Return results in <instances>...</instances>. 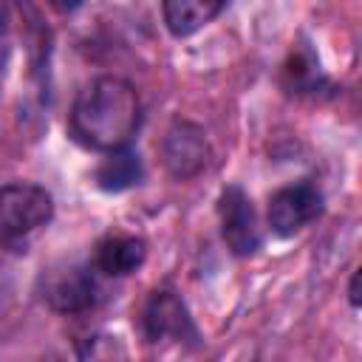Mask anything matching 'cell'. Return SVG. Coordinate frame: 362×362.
Wrapping results in <instances>:
<instances>
[{
  "instance_id": "obj_1",
  "label": "cell",
  "mask_w": 362,
  "mask_h": 362,
  "mask_svg": "<svg viewBox=\"0 0 362 362\" xmlns=\"http://www.w3.org/2000/svg\"><path fill=\"white\" fill-rule=\"evenodd\" d=\"M141 122V102L136 88L122 76L93 79L74 102L71 130L90 150L124 147Z\"/></svg>"
},
{
  "instance_id": "obj_2",
  "label": "cell",
  "mask_w": 362,
  "mask_h": 362,
  "mask_svg": "<svg viewBox=\"0 0 362 362\" xmlns=\"http://www.w3.org/2000/svg\"><path fill=\"white\" fill-rule=\"evenodd\" d=\"M54 215V198L37 184H8L0 189V246L8 252H25L31 238L48 226Z\"/></svg>"
},
{
  "instance_id": "obj_3",
  "label": "cell",
  "mask_w": 362,
  "mask_h": 362,
  "mask_svg": "<svg viewBox=\"0 0 362 362\" xmlns=\"http://www.w3.org/2000/svg\"><path fill=\"white\" fill-rule=\"evenodd\" d=\"M322 209H325L322 192L314 184H308V181L291 184V187H283L272 195V201H269V226H272L274 235L291 238L303 226L317 221L322 215Z\"/></svg>"
},
{
  "instance_id": "obj_4",
  "label": "cell",
  "mask_w": 362,
  "mask_h": 362,
  "mask_svg": "<svg viewBox=\"0 0 362 362\" xmlns=\"http://www.w3.org/2000/svg\"><path fill=\"white\" fill-rule=\"evenodd\" d=\"M218 215H221V235H223L226 246L232 249V255L249 257L260 249V229H257L252 201L238 184H229L221 192Z\"/></svg>"
},
{
  "instance_id": "obj_5",
  "label": "cell",
  "mask_w": 362,
  "mask_h": 362,
  "mask_svg": "<svg viewBox=\"0 0 362 362\" xmlns=\"http://www.w3.org/2000/svg\"><path fill=\"white\" fill-rule=\"evenodd\" d=\"M161 156H164V167L173 178H192L198 175L206 161H209V141L206 133L187 119L173 122V127L167 130L164 141H161Z\"/></svg>"
},
{
  "instance_id": "obj_6",
  "label": "cell",
  "mask_w": 362,
  "mask_h": 362,
  "mask_svg": "<svg viewBox=\"0 0 362 362\" xmlns=\"http://www.w3.org/2000/svg\"><path fill=\"white\" fill-rule=\"evenodd\" d=\"M141 331L147 342L158 339H198L195 322L184 300L173 291H153L141 311Z\"/></svg>"
},
{
  "instance_id": "obj_7",
  "label": "cell",
  "mask_w": 362,
  "mask_h": 362,
  "mask_svg": "<svg viewBox=\"0 0 362 362\" xmlns=\"http://www.w3.org/2000/svg\"><path fill=\"white\" fill-rule=\"evenodd\" d=\"M45 300L59 314H79L99 300V283L85 266H68L51 277L45 286Z\"/></svg>"
},
{
  "instance_id": "obj_8",
  "label": "cell",
  "mask_w": 362,
  "mask_h": 362,
  "mask_svg": "<svg viewBox=\"0 0 362 362\" xmlns=\"http://www.w3.org/2000/svg\"><path fill=\"white\" fill-rule=\"evenodd\" d=\"M226 0H164V23L173 37H189L212 23Z\"/></svg>"
},
{
  "instance_id": "obj_9",
  "label": "cell",
  "mask_w": 362,
  "mask_h": 362,
  "mask_svg": "<svg viewBox=\"0 0 362 362\" xmlns=\"http://www.w3.org/2000/svg\"><path fill=\"white\" fill-rule=\"evenodd\" d=\"M141 178H144L141 158H139V153L130 150L127 144L110 150L107 158H105V161L99 164V170H96V184H99V189H105V192H124V189L136 187Z\"/></svg>"
},
{
  "instance_id": "obj_10",
  "label": "cell",
  "mask_w": 362,
  "mask_h": 362,
  "mask_svg": "<svg viewBox=\"0 0 362 362\" xmlns=\"http://www.w3.org/2000/svg\"><path fill=\"white\" fill-rule=\"evenodd\" d=\"M144 240L141 238H130V235H116V238H105L96 246V269L105 274H130L144 263Z\"/></svg>"
},
{
  "instance_id": "obj_11",
  "label": "cell",
  "mask_w": 362,
  "mask_h": 362,
  "mask_svg": "<svg viewBox=\"0 0 362 362\" xmlns=\"http://www.w3.org/2000/svg\"><path fill=\"white\" fill-rule=\"evenodd\" d=\"M359 280H362V274L354 272L351 274V283H348V300H351L354 308H359V303H362V297H359Z\"/></svg>"
},
{
  "instance_id": "obj_12",
  "label": "cell",
  "mask_w": 362,
  "mask_h": 362,
  "mask_svg": "<svg viewBox=\"0 0 362 362\" xmlns=\"http://www.w3.org/2000/svg\"><path fill=\"white\" fill-rule=\"evenodd\" d=\"M51 8H57V11H62V14H68V11H76L85 0H45Z\"/></svg>"
},
{
  "instance_id": "obj_13",
  "label": "cell",
  "mask_w": 362,
  "mask_h": 362,
  "mask_svg": "<svg viewBox=\"0 0 362 362\" xmlns=\"http://www.w3.org/2000/svg\"><path fill=\"white\" fill-rule=\"evenodd\" d=\"M6 65H8V48H0V88H3V76H6Z\"/></svg>"
},
{
  "instance_id": "obj_14",
  "label": "cell",
  "mask_w": 362,
  "mask_h": 362,
  "mask_svg": "<svg viewBox=\"0 0 362 362\" xmlns=\"http://www.w3.org/2000/svg\"><path fill=\"white\" fill-rule=\"evenodd\" d=\"M6 25H8V6L6 0H0V34L6 31Z\"/></svg>"
}]
</instances>
